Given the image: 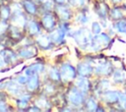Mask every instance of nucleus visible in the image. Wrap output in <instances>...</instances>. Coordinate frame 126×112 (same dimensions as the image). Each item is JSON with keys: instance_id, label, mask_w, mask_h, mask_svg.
Here are the masks:
<instances>
[{"instance_id": "nucleus-9", "label": "nucleus", "mask_w": 126, "mask_h": 112, "mask_svg": "<svg viewBox=\"0 0 126 112\" xmlns=\"http://www.w3.org/2000/svg\"><path fill=\"white\" fill-rule=\"evenodd\" d=\"M34 53H35V52H32V48H29V49L23 50V51L20 53V55L23 56V57H32Z\"/></svg>"}, {"instance_id": "nucleus-14", "label": "nucleus", "mask_w": 126, "mask_h": 112, "mask_svg": "<svg viewBox=\"0 0 126 112\" xmlns=\"http://www.w3.org/2000/svg\"><path fill=\"white\" fill-rule=\"evenodd\" d=\"M56 1H57V2H63L64 0H56Z\"/></svg>"}, {"instance_id": "nucleus-13", "label": "nucleus", "mask_w": 126, "mask_h": 112, "mask_svg": "<svg viewBox=\"0 0 126 112\" xmlns=\"http://www.w3.org/2000/svg\"><path fill=\"white\" fill-rule=\"evenodd\" d=\"M3 65V59L0 57V66H2Z\"/></svg>"}, {"instance_id": "nucleus-6", "label": "nucleus", "mask_w": 126, "mask_h": 112, "mask_svg": "<svg viewBox=\"0 0 126 112\" xmlns=\"http://www.w3.org/2000/svg\"><path fill=\"white\" fill-rule=\"evenodd\" d=\"M24 6H25L26 10H27L29 13L33 14V13L35 12V7H34V5H33L32 2H30V1H24Z\"/></svg>"}, {"instance_id": "nucleus-2", "label": "nucleus", "mask_w": 126, "mask_h": 112, "mask_svg": "<svg viewBox=\"0 0 126 112\" xmlns=\"http://www.w3.org/2000/svg\"><path fill=\"white\" fill-rule=\"evenodd\" d=\"M70 101H72L74 104H79L82 102V95L78 90H73V92L70 94Z\"/></svg>"}, {"instance_id": "nucleus-11", "label": "nucleus", "mask_w": 126, "mask_h": 112, "mask_svg": "<svg viewBox=\"0 0 126 112\" xmlns=\"http://www.w3.org/2000/svg\"><path fill=\"white\" fill-rule=\"evenodd\" d=\"M93 28H94V32H95V33H97V32H99L100 31V27H99V25L97 24V23H94L93 24Z\"/></svg>"}, {"instance_id": "nucleus-1", "label": "nucleus", "mask_w": 126, "mask_h": 112, "mask_svg": "<svg viewBox=\"0 0 126 112\" xmlns=\"http://www.w3.org/2000/svg\"><path fill=\"white\" fill-rule=\"evenodd\" d=\"M61 72H62V77L64 79H72L75 76V71H74L73 67H71L70 65L63 66L61 69Z\"/></svg>"}, {"instance_id": "nucleus-4", "label": "nucleus", "mask_w": 126, "mask_h": 112, "mask_svg": "<svg viewBox=\"0 0 126 112\" xmlns=\"http://www.w3.org/2000/svg\"><path fill=\"white\" fill-rule=\"evenodd\" d=\"M104 96H105V100H107L108 102H115L119 99L117 92H114V91H108L105 93Z\"/></svg>"}, {"instance_id": "nucleus-12", "label": "nucleus", "mask_w": 126, "mask_h": 112, "mask_svg": "<svg viewBox=\"0 0 126 112\" xmlns=\"http://www.w3.org/2000/svg\"><path fill=\"white\" fill-rule=\"evenodd\" d=\"M88 107H89V109H94V108L96 107L95 102H94L93 99H90L89 102H88Z\"/></svg>"}, {"instance_id": "nucleus-5", "label": "nucleus", "mask_w": 126, "mask_h": 112, "mask_svg": "<svg viewBox=\"0 0 126 112\" xmlns=\"http://www.w3.org/2000/svg\"><path fill=\"white\" fill-rule=\"evenodd\" d=\"M78 71H79V73L82 76H87V75H89L92 72V67H90L87 64H83V65L80 66V68L78 69Z\"/></svg>"}, {"instance_id": "nucleus-8", "label": "nucleus", "mask_w": 126, "mask_h": 112, "mask_svg": "<svg viewBox=\"0 0 126 112\" xmlns=\"http://www.w3.org/2000/svg\"><path fill=\"white\" fill-rule=\"evenodd\" d=\"M37 82H38V79H37L36 76L32 77V79H31V81H30V83H29V88H30V89H33V88L37 85Z\"/></svg>"}, {"instance_id": "nucleus-7", "label": "nucleus", "mask_w": 126, "mask_h": 112, "mask_svg": "<svg viewBox=\"0 0 126 112\" xmlns=\"http://www.w3.org/2000/svg\"><path fill=\"white\" fill-rule=\"evenodd\" d=\"M116 27L119 31H126V20H120L116 24Z\"/></svg>"}, {"instance_id": "nucleus-10", "label": "nucleus", "mask_w": 126, "mask_h": 112, "mask_svg": "<svg viewBox=\"0 0 126 112\" xmlns=\"http://www.w3.org/2000/svg\"><path fill=\"white\" fill-rule=\"evenodd\" d=\"M30 28H31V32L32 33H34V32H36L38 30V27L34 22H32L30 24Z\"/></svg>"}, {"instance_id": "nucleus-3", "label": "nucleus", "mask_w": 126, "mask_h": 112, "mask_svg": "<svg viewBox=\"0 0 126 112\" xmlns=\"http://www.w3.org/2000/svg\"><path fill=\"white\" fill-rule=\"evenodd\" d=\"M42 22H43V25H44V27H45L46 28H52L53 26H54V20H53V18H52L50 15L45 16V17L43 18Z\"/></svg>"}]
</instances>
